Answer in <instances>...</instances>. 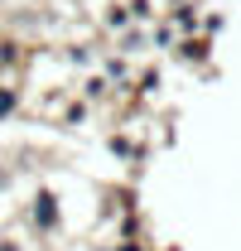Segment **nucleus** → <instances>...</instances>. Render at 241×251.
<instances>
[{
	"label": "nucleus",
	"instance_id": "39448f33",
	"mask_svg": "<svg viewBox=\"0 0 241 251\" xmlns=\"http://www.w3.org/2000/svg\"><path fill=\"white\" fill-rule=\"evenodd\" d=\"M179 53L188 63H203V58H208V44H203V39H188V44H179Z\"/></svg>",
	"mask_w": 241,
	"mask_h": 251
},
{
	"label": "nucleus",
	"instance_id": "9b49d317",
	"mask_svg": "<svg viewBox=\"0 0 241 251\" xmlns=\"http://www.w3.org/2000/svg\"><path fill=\"white\" fill-rule=\"evenodd\" d=\"M0 251H24V247H20L15 237H0Z\"/></svg>",
	"mask_w": 241,
	"mask_h": 251
},
{
	"label": "nucleus",
	"instance_id": "1a4fd4ad",
	"mask_svg": "<svg viewBox=\"0 0 241 251\" xmlns=\"http://www.w3.org/2000/svg\"><path fill=\"white\" fill-rule=\"evenodd\" d=\"M101 92H106V77H92V82H87V97H92V101H96V97H101Z\"/></svg>",
	"mask_w": 241,
	"mask_h": 251
},
{
	"label": "nucleus",
	"instance_id": "7ed1b4c3",
	"mask_svg": "<svg viewBox=\"0 0 241 251\" xmlns=\"http://www.w3.org/2000/svg\"><path fill=\"white\" fill-rule=\"evenodd\" d=\"M20 58H24V53H20V44H15V39H0V68H15Z\"/></svg>",
	"mask_w": 241,
	"mask_h": 251
},
{
	"label": "nucleus",
	"instance_id": "20e7f679",
	"mask_svg": "<svg viewBox=\"0 0 241 251\" xmlns=\"http://www.w3.org/2000/svg\"><path fill=\"white\" fill-rule=\"evenodd\" d=\"M130 25V5H111L106 10V29H125Z\"/></svg>",
	"mask_w": 241,
	"mask_h": 251
},
{
	"label": "nucleus",
	"instance_id": "f03ea898",
	"mask_svg": "<svg viewBox=\"0 0 241 251\" xmlns=\"http://www.w3.org/2000/svg\"><path fill=\"white\" fill-rule=\"evenodd\" d=\"M20 111V87H0V121Z\"/></svg>",
	"mask_w": 241,
	"mask_h": 251
},
{
	"label": "nucleus",
	"instance_id": "ddd939ff",
	"mask_svg": "<svg viewBox=\"0 0 241 251\" xmlns=\"http://www.w3.org/2000/svg\"><path fill=\"white\" fill-rule=\"evenodd\" d=\"M120 251H145V247H135V242H125V247H120Z\"/></svg>",
	"mask_w": 241,
	"mask_h": 251
},
{
	"label": "nucleus",
	"instance_id": "f8f14e48",
	"mask_svg": "<svg viewBox=\"0 0 241 251\" xmlns=\"http://www.w3.org/2000/svg\"><path fill=\"white\" fill-rule=\"evenodd\" d=\"M5 188H10V169L0 164V193H5Z\"/></svg>",
	"mask_w": 241,
	"mask_h": 251
},
{
	"label": "nucleus",
	"instance_id": "0eeeda50",
	"mask_svg": "<svg viewBox=\"0 0 241 251\" xmlns=\"http://www.w3.org/2000/svg\"><path fill=\"white\" fill-rule=\"evenodd\" d=\"M140 49H145V34H125L120 39V53H140Z\"/></svg>",
	"mask_w": 241,
	"mask_h": 251
},
{
	"label": "nucleus",
	"instance_id": "f257e3e1",
	"mask_svg": "<svg viewBox=\"0 0 241 251\" xmlns=\"http://www.w3.org/2000/svg\"><path fill=\"white\" fill-rule=\"evenodd\" d=\"M29 222H34V232H39V237H53V232L63 227V208H58V193L39 188V193H34V203H29Z\"/></svg>",
	"mask_w": 241,
	"mask_h": 251
},
{
	"label": "nucleus",
	"instance_id": "6e6552de",
	"mask_svg": "<svg viewBox=\"0 0 241 251\" xmlns=\"http://www.w3.org/2000/svg\"><path fill=\"white\" fill-rule=\"evenodd\" d=\"M130 20H150V0H130Z\"/></svg>",
	"mask_w": 241,
	"mask_h": 251
},
{
	"label": "nucleus",
	"instance_id": "9d476101",
	"mask_svg": "<svg viewBox=\"0 0 241 251\" xmlns=\"http://www.w3.org/2000/svg\"><path fill=\"white\" fill-rule=\"evenodd\" d=\"M68 63H77V68H82V63H92V53H87V49H68Z\"/></svg>",
	"mask_w": 241,
	"mask_h": 251
},
{
	"label": "nucleus",
	"instance_id": "423d86ee",
	"mask_svg": "<svg viewBox=\"0 0 241 251\" xmlns=\"http://www.w3.org/2000/svg\"><path fill=\"white\" fill-rule=\"evenodd\" d=\"M169 10H174V20H179L183 29H193V0H174Z\"/></svg>",
	"mask_w": 241,
	"mask_h": 251
}]
</instances>
